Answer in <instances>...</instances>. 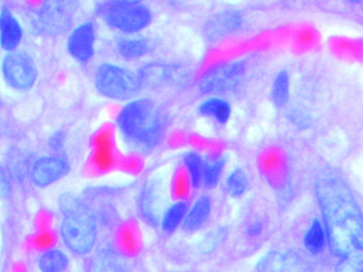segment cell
Returning a JSON list of instances; mask_svg holds the SVG:
<instances>
[{"mask_svg":"<svg viewBox=\"0 0 363 272\" xmlns=\"http://www.w3.org/2000/svg\"><path fill=\"white\" fill-rule=\"evenodd\" d=\"M225 163V159L222 156L203 161L202 183L206 188L211 189L218 185Z\"/></svg>","mask_w":363,"mask_h":272,"instance_id":"obj_19","label":"cell"},{"mask_svg":"<svg viewBox=\"0 0 363 272\" xmlns=\"http://www.w3.org/2000/svg\"><path fill=\"white\" fill-rule=\"evenodd\" d=\"M1 71L6 81L18 90L30 89L37 77V70L33 59L22 52L7 54L2 61Z\"/></svg>","mask_w":363,"mask_h":272,"instance_id":"obj_6","label":"cell"},{"mask_svg":"<svg viewBox=\"0 0 363 272\" xmlns=\"http://www.w3.org/2000/svg\"><path fill=\"white\" fill-rule=\"evenodd\" d=\"M315 189L331 253L340 259L363 254L362 215L350 187L337 172L325 169Z\"/></svg>","mask_w":363,"mask_h":272,"instance_id":"obj_1","label":"cell"},{"mask_svg":"<svg viewBox=\"0 0 363 272\" xmlns=\"http://www.w3.org/2000/svg\"><path fill=\"white\" fill-rule=\"evenodd\" d=\"M262 231V225L259 222H255L250 225L246 230V233L250 237L259 235Z\"/></svg>","mask_w":363,"mask_h":272,"instance_id":"obj_30","label":"cell"},{"mask_svg":"<svg viewBox=\"0 0 363 272\" xmlns=\"http://www.w3.org/2000/svg\"><path fill=\"white\" fill-rule=\"evenodd\" d=\"M363 254L350 256L339 261L335 272H362Z\"/></svg>","mask_w":363,"mask_h":272,"instance_id":"obj_26","label":"cell"},{"mask_svg":"<svg viewBox=\"0 0 363 272\" xmlns=\"http://www.w3.org/2000/svg\"><path fill=\"white\" fill-rule=\"evenodd\" d=\"M247 186V177L240 169H234L226 180V189L232 197H238L243 193Z\"/></svg>","mask_w":363,"mask_h":272,"instance_id":"obj_24","label":"cell"},{"mask_svg":"<svg viewBox=\"0 0 363 272\" xmlns=\"http://www.w3.org/2000/svg\"><path fill=\"white\" fill-rule=\"evenodd\" d=\"M96 30L94 23L86 21L76 26L69 33L67 48L69 55L77 61L86 63L95 54Z\"/></svg>","mask_w":363,"mask_h":272,"instance_id":"obj_9","label":"cell"},{"mask_svg":"<svg viewBox=\"0 0 363 272\" xmlns=\"http://www.w3.org/2000/svg\"><path fill=\"white\" fill-rule=\"evenodd\" d=\"M211 208L209 198L206 196L199 197L187 211L182 222L186 230L195 231L200 228L207 220Z\"/></svg>","mask_w":363,"mask_h":272,"instance_id":"obj_16","label":"cell"},{"mask_svg":"<svg viewBox=\"0 0 363 272\" xmlns=\"http://www.w3.org/2000/svg\"><path fill=\"white\" fill-rule=\"evenodd\" d=\"M96 16L109 28L123 35H137L152 20L150 6L138 0H105L94 6Z\"/></svg>","mask_w":363,"mask_h":272,"instance_id":"obj_4","label":"cell"},{"mask_svg":"<svg viewBox=\"0 0 363 272\" xmlns=\"http://www.w3.org/2000/svg\"><path fill=\"white\" fill-rule=\"evenodd\" d=\"M65 142V136L60 131H56L53 133L48 141L50 148L55 150H59L62 148Z\"/></svg>","mask_w":363,"mask_h":272,"instance_id":"obj_28","label":"cell"},{"mask_svg":"<svg viewBox=\"0 0 363 272\" xmlns=\"http://www.w3.org/2000/svg\"><path fill=\"white\" fill-rule=\"evenodd\" d=\"M187 212V204L177 201L172 204L164 213L161 227L166 232H172L183 222Z\"/></svg>","mask_w":363,"mask_h":272,"instance_id":"obj_20","label":"cell"},{"mask_svg":"<svg viewBox=\"0 0 363 272\" xmlns=\"http://www.w3.org/2000/svg\"><path fill=\"white\" fill-rule=\"evenodd\" d=\"M184 163L190 177L191 185L198 188L202 182L203 161L201 155L194 151L186 152Z\"/></svg>","mask_w":363,"mask_h":272,"instance_id":"obj_22","label":"cell"},{"mask_svg":"<svg viewBox=\"0 0 363 272\" xmlns=\"http://www.w3.org/2000/svg\"><path fill=\"white\" fill-rule=\"evenodd\" d=\"M116 47L118 55L128 61L143 58L150 48L147 40L138 35H123L118 38Z\"/></svg>","mask_w":363,"mask_h":272,"instance_id":"obj_15","label":"cell"},{"mask_svg":"<svg viewBox=\"0 0 363 272\" xmlns=\"http://www.w3.org/2000/svg\"><path fill=\"white\" fill-rule=\"evenodd\" d=\"M67 265V256L57 249L46 251L38 259V267L41 272H63Z\"/></svg>","mask_w":363,"mask_h":272,"instance_id":"obj_18","label":"cell"},{"mask_svg":"<svg viewBox=\"0 0 363 272\" xmlns=\"http://www.w3.org/2000/svg\"><path fill=\"white\" fill-rule=\"evenodd\" d=\"M244 72L242 62H232L216 65L208 69L199 81V90L204 94L227 90L238 83Z\"/></svg>","mask_w":363,"mask_h":272,"instance_id":"obj_7","label":"cell"},{"mask_svg":"<svg viewBox=\"0 0 363 272\" xmlns=\"http://www.w3.org/2000/svg\"><path fill=\"white\" fill-rule=\"evenodd\" d=\"M289 81L286 72H279L273 82L272 96L274 102L279 106L284 105L289 98Z\"/></svg>","mask_w":363,"mask_h":272,"instance_id":"obj_23","label":"cell"},{"mask_svg":"<svg viewBox=\"0 0 363 272\" xmlns=\"http://www.w3.org/2000/svg\"><path fill=\"white\" fill-rule=\"evenodd\" d=\"M241 22V16L236 11L220 12L211 17L206 23V35L211 40L218 39L237 29Z\"/></svg>","mask_w":363,"mask_h":272,"instance_id":"obj_13","label":"cell"},{"mask_svg":"<svg viewBox=\"0 0 363 272\" xmlns=\"http://www.w3.org/2000/svg\"><path fill=\"white\" fill-rule=\"evenodd\" d=\"M303 243L306 249L313 254H319L325 244V232L320 221L314 219L306 231Z\"/></svg>","mask_w":363,"mask_h":272,"instance_id":"obj_21","label":"cell"},{"mask_svg":"<svg viewBox=\"0 0 363 272\" xmlns=\"http://www.w3.org/2000/svg\"><path fill=\"white\" fill-rule=\"evenodd\" d=\"M69 164L61 157L45 156L38 158L33 164L31 178L40 187L56 181L67 174Z\"/></svg>","mask_w":363,"mask_h":272,"instance_id":"obj_12","label":"cell"},{"mask_svg":"<svg viewBox=\"0 0 363 272\" xmlns=\"http://www.w3.org/2000/svg\"><path fill=\"white\" fill-rule=\"evenodd\" d=\"M137 73L141 87L150 89L181 84L184 79V72L174 64L150 62L140 67Z\"/></svg>","mask_w":363,"mask_h":272,"instance_id":"obj_8","label":"cell"},{"mask_svg":"<svg viewBox=\"0 0 363 272\" xmlns=\"http://www.w3.org/2000/svg\"><path fill=\"white\" fill-rule=\"evenodd\" d=\"M94 85L105 98L125 102L136 97L142 89L137 70L111 62H103L97 65Z\"/></svg>","mask_w":363,"mask_h":272,"instance_id":"obj_5","label":"cell"},{"mask_svg":"<svg viewBox=\"0 0 363 272\" xmlns=\"http://www.w3.org/2000/svg\"><path fill=\"white\" fill-rule=\"evenodd\" d=\"M308 265L299 254L289 251H271L263 255L256 264L257 272H306Z\"/></svg>","mask_w":363,"mask_h":272,"instance_id":"obj_11","label":"cell"},{"mask_svg":"<svg viewBox=\"0 0 363 272\" xmlns=\"http://www.w3.org/2000/svg\"><path fill=\"white\" fill-rule=\"evenodd\" d=\"M59 206L64 215L60 233L65 244L74 252H89L96 239V220L91 210L78 198L63 193Z\"/></svg>","mask_w":363,"mask_h":272,"instance_id":"obj_3","label":"cell"},{"mask_svg":"<svg viewBox=\"0 0 363 272\" xmlns=\"http://www.w3.org/2000/svg\"><path fill=\"white\" fill-rule=\"evenodd\" d=\"M22 38V28L16 18L7 8L0 11V45L8 51L14 50Z\"/></svg>","mask_w":363,"mask_h":272,"instance_id":"obj_14","label":"cell"},{"mask_svg":"<svg viewBox=\"0 0 363 272\" xmlns=\"http://www.w3.org/2000/svg\"><path fill=\"white\" fill-rule=\"evenodd\" d=\"M75 10L76 4L72 1L46 2L38 13L39 23L50 33L62 32L69 26Z\"/></svg>","mask_w":363,"mask_h":272,"instance_id":"obj_10","label":"cell"},{"mask_svg":"<svg viewBox=\"0 0 363 272\" xmlns=\"http://www.w3.org/2000/svg\"><path fill=\"white\" fill-rule=\"evenodd\" d=\"M10 183L4 170L0 169V198L6 197L10 192Z\"/></svg>","mask_w":363,"mask_h":272,"instance_id":"obj_29","label":"cell"},{"mask_svg":"<svg viewBox=\"0 0 363 272\" xmlns=\"http://www.w3.org/2000/svg\"><path fill=\"white\" fill-rule=\"evenodd\" d=\"M291 121L300 128H306L311 123L308 113L300 107H294L289 113Z\"/></svg>","mask_w":363,"mask_h":272,"instance_id":"obj_27","label":"cell"},{"mask_svg":"<svg viewBox=\"0 0 363 272\" xmlns=\"http://www.w3.org/2000/svg\"><path fill=\"white\" fill-rule=\"evenodd\" d=\"M165 111L148 97H135L121 106L115 122L125 143L134 150L145 152L161 141L167 125Z\"/></svg>","mask_w":363,"mask_h":272,"instance_id":"obj_2","label":"cell"},{"mask_svg":"<svg viewBox=\"0 0 363 272\" xmlns=\"http://www.w3.org/2000/svg\"><path fill=\"white\" fill-rule=\"evenodd\" d=\"M228 230L225 227L215 229L203 237L199 244L200 250L203 253H209L227 237Z\"/></svg>","mask_w":363,"mask_h":272,"instance_id":"obj_25","label":"cell"},{"mask_svg":"<svg viewBox=\"0 0 363 272\" xmlns=\"http://www.w3.org/2000/svg\"><path fill=\"white\" fill-rule=\"evenodd\" d=\"M198 111L202 115L213 117L220 123H225L230 118L231 108L226 101L210 97L200 103Z\"/></svg>","mask_w":363,"mask_h":272,"instance_id":"obj_17","label":"cell"}]
</instances>
